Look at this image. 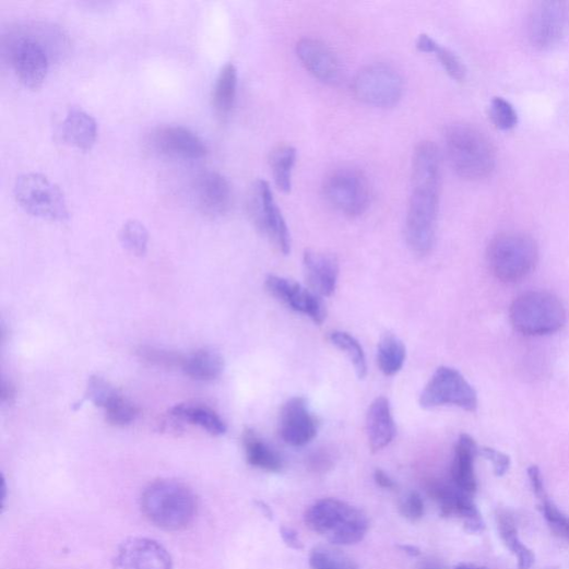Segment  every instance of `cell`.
<instances>
[{
	"mask_svg": "<svg viewBox=\"0 0 569 569\" xmlns=\"http://www.w3.org/2000/svg\"><path fill=\"white\" fill-rule=\"evenodd\" d=\"M441 188V157L432 142L418 144L413 156L412 194L405 223L407 246L419 257L432 249Z\"/></svg>",
	"mask_w": 569,
	"mask_h": 569,
	"instance_id": "1",
	"label": "cell"
},
{
	"mask_svg": "<svg viewBox=\"0 0 569 569\" xmlns=\"http://www.w3.org/2000/svg\"><path fill=\"white\" fill-rule=\"evenodd\" d=\"M142 511L156 527L179 532L191 526L199 511L198 498L187 485L171 479L152 483L142 495Z\"/></svg>",
	"mask_w": 569,
	"mask_h": 569,
	"instance_id": "2",
	"label": "cell"
},
{
	"mask_svg": "<svg viewBox=\"0 0 569 569\" xmlns=\"http://www.w3.org/2000/svg\"><path fill=\"white\" fill-rule=\"evenodd\" d=\"M304 519L309 530L335 545L357 544L369 529V521L363 511L336 498L313 502Z\"/></svg>",
	"mask_w": 569,
	"mask_h": 569,
	"instance_id": "3",
	"label": "cell"
},
{
	"mask_svg": "<svg viewBox=\"0 0 569 569\" xmlns=\"http://www.w3.org/2000/svg\"><path fill=\"white\" fill-rule=\"evenodd\" d=\"M446 149L453 169L465 179H484L495 168L494 146L474 125L467 122L451 125L446 133Z\"/></svg>",
	"mask_w": 569,
	"mask_h": 569,
	"instance_id": "4",
	"label": "cell"
},
{
	"mask_svg": "<svg viewBox=\"0 0 569 569\" xmlns=\"http://www.w3.org/2000/svg\"><path fill=\"white\" fill-rule=\"evenodd\" d=\"M487 265L505 283H515L533 272L538 262L536 241L523 233H502L488 245Z\"/></svg>",
	"mask_w": 569,
	"mask_h": 569,
	"instance_id": "5",
	"label": "cell"
},
{
	"mask_svg": "<svg viewBox=\"0 0 569 569\" xmlns=\"http://www.w3.org/2000/svg\"><path fill=\"white\" fill-rule=\"evenodd\" d=\"M510 318L518 332L543 336L564 328L566 310L562 303L548 292H527L513 301Z\"/></svg>",
	"mask_w": 569,
	"mask_h": 569,
	"instance_id": "6",
	"label": "cell"
},
{
	"mask_svg": "<svg viewBox=\"0 0 569 569\" xmlns=\"http://www.w3.org/2000/svg\"><path fill=\"white\" fill-rule=\"evenodd\" d=\"M14 197L19 205L32 216L50 222L70 220L64 193L42 174L31 173L20 176L14 186Z\"/></svg>",
	"mask_w": 569,
	"mask_h": 569,
	"instance_id": "7",
	"label": "cell"
},
{
	"mask_svg": "<svg viewBox=\"0 0 569 569\" xmlns=\"http://www.w3.org/2000/svg\"><path fill=\"white\" fill-rule=\"evenodd\" d=\"M247 212L257 229L283 256H288L292 247L289 229L266 180L259 179L251 185L247 199Z\"/></svg>",
	"mask_w": 569,
	"mask_h": 569,
	"instance_id": "8",
	"label": "cell"
},
{
	"mask_svg": "<svg viewBox=\"0 0 569 569\" xmlns=\"http://www.w3.org/2000/svg\"><path fill=\"white\" fill-rule=\"evenodd\" d=\"M323 192L328 203L348 217L363 215L370 203V186L358 168L344 166L333 170L325 179Z\"/></svg>",
	"mask_w": 569,
	"mask_h": 569,
	"instance_id": "9",
	"label": "cell"
},
{
	"mask_svg": "<svg viewBox=\"0 0 569 569\" xmlns=\"http://www.w3.org/2000/svg\"><path fill=\"white\" fill-rule=\"evenodd\" d=\"M419 405L425 410L451 405L475 412L478 401L475 390L459 370L441 366L422 392Z\"/></svg>",
	"mask_w": 569,
	"mask_h": 569,
	"instance_id": "10",
	"label": "cell"
},
{
	"mask_svg": "<svg viewBox=\"0 0 569 569\" xmlns=\"http://www.w3.org/2000/svg\"><path fill=\"white\" fill-rule=\"evenodd\" d=\"M353 92L361 103L377 108H392L403 97L404 82L400 73L386 64H371L356 75Z\"/></svg>",
	"mask_w": 569,
	"mask_h": 569,
	"instance_id": "11",
	"label": "cell"
},
{
	"mask_svg": "<svg viewBox=\"0 0 569 569\" xmlns=\"http://www.w3.org/2000/svg\"><path fill=\"white\" fill-rule=\"evenodd\" d=\"M265 288L288 308L308 316L315 324L321 325L327 320V306L322 297L311 289L276 275H270L266 278Z\"/></svg>",
	"mask_w": 569,
	"mask_h": 569,
	"instance_id": "12",
	"label": "cell"
},
{
	"mask_svg": "<svg viewBox=\"0 0 569 569\" xmlns=\"http://www.w3.org/2000/svg\"><path fill=\"white\" fill-rule=\"evenodd\" d=\"M11 57L21 83L34 91L40 88L50 66L44 44L32 37H22L14 43Z\"/></svg>",
	"mask_w": 569,
	"mask_h": 569,
	"instance_id": "13",
	"label": "cell"
},
{
	"mask_svg": "<svg viewBox=\"0 0 569 569\" xmlns=\"http://www.w3.org/2000/svg\"><path fill=\"white\" fill-rule=\"evenodd\" d=\"M193 192L199 211L209 218H221L233 208L232 185L217 171L201 173L195 179Z\"/></svg>",
	"mask_w": 569,
	"mask_h": 569,
	"instance_id": "14",
	"label": "cell"
},
{
	"mask_svg": "<svg viewBox=\"0 0 569 569\" xmlns=\"http://www.w3.org/2000/svg\"><path fill=\"white\" fill-rule=\"evenodd\" d=\"M115 569H173L167 549L151 538L135 537L125 541L114 558Z\"/></svg>",
	"mask_w": 569,
	"mask_h": 569,
	"instance_id": "15",
	"label": "cell"
},
{
	"mask_svg": "<svg viewBox=\"0 0 569 569\" xmlns=\"http://www.w3.org/2000/svg\"><path fill=\"white\" fill-rule=\"evenodd\" d=\"M150 145L162 155L182 159H201L209 153L204 141L182 126H162L152 133Z\"/></svg>",
	"mask_w": 569,
	"mask_h": 569,
	"instance_id": "16",
	"label": "cell"
},
{
	"mask_svg": "<svg viewBox=\"0 0 569 569\" xmlns=\"http://www.w3.org/2000/svg\"><path fill=\"white\" fill-rule=\"evenodd\" d=\"M430 496L437 501L442 518L457 517L464 521L466 531L478 533L484 530V522L471 498V494L457 485L434 483L429 486Z\"/></svg>",
	"mask_w": 569,
	"mask_h": 569,
	"instance_id": "17",
	"label": "cell"
},
{
	"mask_svg": "<svg viewBox=\"0 0 569 569\" xmlns=\"http://www.w3.org/2000/svg\"><path fill=\"white\" fill-rule=\"evenodd\" d=\"M318 419L311 414L304 398L288 400L280 416V434L286 444L303 448L318 435Z\"/></svg>",
	"mask_w": 569,
	"mask_h": 569,
	"instance_id": "18",
	"label": "cell"
},
{
	"mask_svg": "<svg viewBox=\"0 0 569 569\" xmlns=\"http://www.w3.org/2000/svg\"><path fill=\"white\" fill-rule=\"evenodd\" d=\"M565 26V5L558 2H543L531 12L529 38L536 48L549 49L560 40Z\"/></svg>",
	"mask_w": 569,
	"mask_h": 569,
	"instance_id": "19",
	"label": "cell"
},
{
	"mask_svg": "<svg viewBox=\"0 0 569 569\" xmlns=\"http://www.w3.org/2000/svg\"><path fill=\"white\" fill-rule=\"evenodd\" d=\"M296 54L305 70L316 80L334 85L341 78L340 61L323 42L303 38L296 45Z\"/></svg>",
	"mask_w": 569,
	"mask_h": 569,
	"instance_id": "20",
	"label": "cell"
},
{
	"mask_svg": "<svg viewBox=\"0 0 569 569\" xmlns=\"http://www.w3.org/2000/svg\"><path fill=\"white\" fill-rule=\"evenodd\" d=\"M303 266L305 278L315 294L328 297L335 292L340 276V263L335 256L324 251L306 250Z\"/></svg>",
	"mask_w": 569,
	"mask_h": 569,
	"instance_id": "21",
	"label": "cell"
},
{
	"mask_svg": "<svg viewBox=\"0 0 569 569\" xmlns=\"http://www.w3.org/2000/svg\"><path fill=\"white\" fill-rule=\"evenodd\" d=\"M366 430L372 453L391 444L396 434V425L388 399L378 398L371 403L366 417Z\"/></svg>",
	"mask_w": 569,
	"mask_h": 569,
	"instance_id": "22",
	"label": "cell"
},
{
	"mask_svg": "<svg viewBox=\"0 0 569 569\" xmlns=\"http://www.w3.org/2000/svg\"><path fill=\"white\" fill-rule=\"evenodd\" d=\"M64 141L80 150L90 151L97 139V122L93 116L81 108H72L61 126Z\"/></svg>",
	"mask_w": 569,
	"mask_h": 569,
	"instance_id": "23",
	"label": "cell"
},
{
	"mask_svg": "<svg viewBox=\"0 0 569 569\" xmlns=\"http://www.w3.org/2000/svg\"><path fill=\"white\" fill-rule=\"evenodd\" d=\"M478 451L473 437L461 435L455 447L452 477L459 488L471 495L477 489L474 463Z\"/></svg>",
	"mask_w": 569,
	"mask_h": 569,
	"instance_id": "24",
	"label": "cell"
},
{
	"mask_svg": "<svg viewBox=\"0 0 569 569\" xmlns=\"http://www.w3.org/2000/svg\"><path fill=\"white\" fill-rule=\"evenodd\" d=\"M242 447L249 465L266 472L278 473L283 470L281 457L252 429L242 434Z\"/></svg>",
	"mask_w": 569,
	"mask_h": 569,
	"instance_id": "25",
	"label": "cell"
},
{
	"mask_svg": "<svg viewBox=\"0 0 569 569\" xmlns=\"http://www.w3.org/2000/svg\"><path fill=\"white\" fill-rule=\"evenodd\" d=\"M181 368L195 381L212 382L223 374L224 358L217 351L203 348L185 357Z\"/></svg>",
	"mask_w": 569,
	"mask_h": 569,
	"instance_id": "26",
	"label": "cell"
},
{
	"mask_svg": "<svg viewBox=\"0 0 569 569\" xmlns=\"http://www.w3.org/2000/svg\"><path fill=\"white\" fill-rule=\"evenodd\" d=\"M178 422L200 426L213 436H222L227 426L221 416L212 408L198 404H178L168 412Z\"/></svg>",
	"mask_w": 569,
	"mask_h": 569,
	"instance_id": "27",
	"label": "cell"
},
{
	"mask_svg": "<svg viewBox=\"0 0 569 569\" xmlns=\"http://www.w3.org/2000/svg\"><path fill=\"white\" fill-rule=\"evenodd\" d=\"M238 75L237 69L228 62L220 72L212 95L213 107L221 116L228 115L236 100Z\"/></svg>",
	"mask_w": 569,
	"mask_h": 569,
	"instance_id": "28",
	"label": "cell"
},
{
	"mask_svg": "<svg viewBox=\"0 0 569 569\" xmlns=\"http://www.w3.org/2000/svg\"><path fill=\"white\" fill-rule=\"evenodd\" d=\"M497 526L505 545L518 556L520 568L530 569L535 561V556L520 540L513 517L509 512H499L497 515Z\"/></svg>",
	"mask_w": 569,
	"mask_h": 569,
	"instance_id": "29",
	"label": "cell"
},
{
	"mask_svg": "<svg viewBox=\"0 0 569 569\" xmlns=\"http://www.w3.org/2000/svg\"><path fill=\"white\" fill-rule=\"evenodd\" d=\"M406 359V347L394 334H386L377 348V364L387 376H394L403 368Z\"/></svg>",
	"mask_w": 569,
	"mask_h": 569,
	"instance_id": "30",
	"label": "cell"
},
{
	"mask_svg": "<svg viewBox=\"0 0 569 569\" xmlns=\"http://www.w3.org/2000/svg\"><path fill=\"white\" fill-rule=\"evenodd\" d=\"M296 158L297 152L291 145H278L271 152L270 166L275 183L283 193L291 192L292 175Z\"/></svg>",
	"mask_w": 569,
	"mask_h": 569,
	"instance_id": "31",
	"label": "cell"
},
{
	"mask_svg": "<svg viewBox=\"0 0 569 569\" xmlns=\"http://www.w3.org/2000/svg\"><path fill=\"white\" fill-rule=\"evenodd\" d=\"M309 565L311 569H360L348 555L328 546L313 548Z\"/></svg>",
	"mask_w": 569,
	"mask_h": 569,
	"instance_id": "32",
	"label": "cell"
},
{
	"mask_svg": "<svg viewBox=\"0 0 569 569\" xmlns=\"http://www.w3.org/2000/svg\"><path fill=\"white\" fill-rule=\"evenodd\" d=\"M331 343L344 352L353 364L356 375L364 379L367 375V363L364 349L359 342L346 332L335 331L330 334Z\"/></svg>",
	"mask_w": 569,
	"mask_h": 569,
	"instance_id": "33",
	"label": "cell"
},
{
	"mask_svg": "<svg viewBox=\"0 0 569 569\" xmlns=\"http://www.w3.org/2000/svg\"><path fill=\"white\" fill-rule=\"evenodd\" d=\"M119 240L132 256L142 258L146 254L149 232L141 222L134 220L126 222L119 232Z\"/></svg>",
	"mask_w": 569,
	"mask_h": 569,
	"instance_id": "34",
	"label": "cell"
},
{
	"mask_svg": "<svg viewBox=\"0 0 569 569\" xmlns=\"http://www.w3.org/2000/svg\"><path fill=\"white\" fill-rule=\"evenodd\" d=\"M106 419L109 424L123 427L134 423L139 415V407L131 401L118 394L105 408Z\"/></svg>",
	"mask_w": 569,
	"mask_h": 569,
	"instance_id": "35",
	"label": "cell"
},
{
	"mask_svg": "<svg viewBox=\"0 0 569 569\" xmlns=\"http://www.w3.org/2000/svg\"><path fill=\"white\" fill-rule=\"evenodd\" d=\"M489 116L498 130H513L518 123V112L512 104L503 98L496 97L491 100Z\"/></svg>",
	"mask_w": 569,
	"mask_h": 569,
	"instance_id": "36",
	"label": "cell"
},
{
	"mask_svg": "<svg viewBox=\"0 0 569 569\" xmlns=\"http://www.w3.org/2000/svg\"><path fill=\"white\" fill-rule=\"evenodd\" d=\"M119 393L100 376L90 378L86 396L96 406L105 408Z\"/></svg>",
	"mask_w": 569,
	"mask_h": 569,
	"instance_id": "37",
	"label": "cell"
},
{
	"mask_svg": "<svg viewBox=\"0 0 569 569\" xmlns=\"http://www.w3.org/2000/svg\"><path fill=\"white\" fill-rule=\"evenodd\" d=\"M138 354L141 359L158 367H181L185 356L152 346H142Z\"/></svg>",
	"mask_w": 569,
	"mask_h": 569,
	"instance_id": "38",
	"label": "cell"
},
{
	"mask_svg": "<svg viewBox=\"0 0 569 569\" xmlns=\"http://www.w3.org/2000/svg\"><path fill=\"white\" fill-rule=\"evenodd\" d=\"M442 69L455 81L462 82L466 78V69L460 57L447 47L437 46L435 52Z\"/></svg>",
	"mask_w": 569,
	"mask_h": 569,
	"instance_id": "39",
	"label": "cell"
},
{
	"mask_svg": "<svg viewBox=\"0 0 569 569\" xmlns=\"http://www.w3.org/2000/svg\"><path fill=\"white\" fill-rule=\"evenodd\" d=\"M538 499L541 500L542 513L544 514V518L547 520V522L556 526L567 537H569V518L564 515L556 508L555 503L549 499L547 493L540 496Z\"/></svg>",
	"mask_w": 569,
	"mask_h": 569,
	"instance_id": "40",
	"label": "cell"
},
{
	"mask_svg": "<svg viewBox=\"0 0 569 569\" xmlns=\"http://www.w3.org/2000/svg\"><path fill=\"white\" fill-rule=\"evenodd\" d=\"M424 511L423 498L416 491L408 494L401 505L402 515L412 522L419 521L424 517Z\"/></svg>",
	"mask_w": 569,
	"mask_h": 569,
	"instance_id": "41",
	"label": "cell"
},
{
	"mask_svg": "<svg viewBox=\"0 0 569 569\" xmlns=\"http://www.w3.org/2000/svg\"><path fill=\"white\" fill-rule=\"evenodd\" d=\"M481 453L485 459L493 463L494 471L497 476H502L508 473L511 465V460L508 455L489 448L482 449Z\"/></svg>",
	"mask_w": 569,
	"mask_h": 569,
	"instance_id": "42",
	"label": "cell"
},
{
	"mask_svg": "<svg viewBox=\"0 0 569 569\" xmlns=\"http://www.w3.org/2000/svg\"><path fill=\"white\" fill-rule=\"evenodd\" d=\"M281 536L284 543L292 549L301 550L304 548V544L298 535V533L291 529L283 526L281 529Z\"/></svg>",
	"mask_w": 569,
	"mask_h": 569,
	"instance_id": "43",
	"label": "cell"
},
{
	"mask_svg": "<svg viewBox=\"0 0 569 569\" xmlns=\"http://www.w3.org/2000/svg\"><path fill=\"white\" fill-rule=\"evenodd\" d=\"M438 44L428 35L422 34L416 40V48L420 52L434 54Z\"/></svg>",
	"mask_w": 569,
	"mask_h": 569,
	"instance_id": "44",
	"label": "cell"
},
{
	"mask_svg": "<svg viewBox=\"0 0 569 569\" xmlns=\"http://www.w3.org/2000/svg\"><path fill=\"white\" fill-rule=\"evenodd\" d=\"M374 479L379 487L384 489H395V482L382 470H376Z\"/></svg>",
	"mask_w": 569,
	"mask_h": 569,
	"instance_id": "45",
	"label": "cell"
},
{
	"mask_svg": "<svg viewBox=\"0 0 569 569\" xmlns=\"http://www.w3.org/2000/svg\"><path fill=\"white\" fill-rule=\"evenodd\" d=\"M16 391L11 383L3 382L2 386V402L3 403H12L15 399Z\"/></svg>",
	"mask_w": 569,
	"mask_h": 569,
	"instance_id": "46",
	"label": "cell"
},
{
	"mask_svg": "<svg viewBox=\"0 0 569 569\" xmlns=\"http://www.w3.org/2000/svg\"><path fill=\"white\" fill-rule=\"evenodd\" d=\"M400 548L402 552L412 557H417L420 555L419 548L413 545H401Z\"/></svg>",
	"mask_w": 569,
	"mask_h": 569,
	"instance_id": "47",
	"label": "cell"
},
{
	"mask_svg": "<svg viewBox=\"0 0 569 569\" xmlns=\"http://www.w3.org/2000/svg\"><path fill=\"white\" fill-rule=\"evenodd\" d=\"M258 506H259V509L262 511V513L264 514L265 518H268L270 520H273V512H272L270 506H268L263 501H258Z\"/></svg>",
	"mask_w": 569,
	"mask_h": 569,
	"instance_id": "48",
	"label": "cell"
},
{
	"mask_svg": "<svg viewBox=\"0 0 569 569\" xmlns=\"http://www.w3.org/2000/svg\"><path fill=\"white\" fill-rule=\"evenodd\" d=\"M478 567L470 564H461L455 567V569H477Z\"/></svg>",
	"mask_w": 569,
	"mask_h": 569,
	"instance_id": "49",
	"label": "cell"
},
{
	"mask_svg": "<svg viewBox=\"0 0 569 569\" xmlns=\"http://www.w3.org/2000/svg\"><path fill=\"white\" fill-rule=\"evenodd\" d=\"M424 569H444L442 568L441 566H439L438 564H434V562H430V564H427Z\"/></svg>",
	"mask_w": 569,
	"mask_h": 569,
	"instance_id": "50",
	"label": "cell"
},
{
	"mask_svg": "<svg viewBox=\"0 0 569 569\" xmlns=\"http://www.w3.org/2000/svg\"><path fill=\"white\" fill-rule=\"evenodd\" d=\"M477 569H487V568H484V567H478Z\"/></svg>",
	"mask_w": 569,
	"mask_h": 569,
	"instance_id": "51",
	"label": "cell"
}]
</instances>
